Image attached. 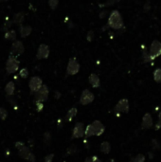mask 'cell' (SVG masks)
Segmentation results:
<instances>
[{"mask_svg": "<svg viewBox=\"0 0 161 162\" xmlns=\"http://www.w3.org/2000/svg\"><path fill=\"white\" fill-rule=\"evenodd\" d=\"M108 27L113 30H121L123 28V20L118 11H113L108 18Z\"/></svg>", "mask_w": 161, "mask_h": 162, "instance_id": "cell-1", "label": "cell"}, {"mask_svg": "<svg viewBox=\"0 0 161 162\" xmlns=\"http://www.w3.org/2000/svg\"><path fill=\"white\" fill-rule=\"evenodd\" d=\"M19 65H20V62L17 60V57L10 54V56H9V58H8L7 63H6L7 72L9 74L15 73L19 68Z\"/></svg>", "mask_w": 161, "mask_h": 162, "instance_id": "cell-2", "label": "cell"}, {"mask_svg": "<svg viewBox=\"0 0 161 162\" xmlns=\"http://www.w3.org/2000/svg\"><path fill=\"white\" fill-rule=\"evenodd\" d=\"M80 71V64L76 58H70L67 68V75H76Z\"/></svg>", "mask_w": 161, "mask_h": 162, "instance_id": "cell-3", "label": "cell"}, {"mask_svg": "<svg viewBox=\"0 0 161 162\" xmlns=\"http://www.w3.org/2000/svg\"><path fill=\"white\" fill-rule=\"evenodd\" d=\"M161 55V43L157 40H155L154 42L151 45V48H150V59L152 61L155 58H157Z\"/></svg>", "mask_w": 161, "mask_h": 162, "instance_id": "cell-4", "label": "cell"}, {"mask_svg": "<svg viewBox=\"0 0 161 162\" xmlns=\"http://www.w3.org/2000/svg\"><path fill=\"white\" fill-rule=\"evenodd\" d=\"M35 94V101L36 102H46L48 98V94H49V90L48 87L47 85H42L40 87V89L38 91H36L34 93Z\"/></svg>", "mask_w": 161, "mask_h": 162, "instance_id": "cell-5", "label": "cell"}, {"mask_svg": "<svg viewBox=\"0 0 161 162\" xmlns=\"http://www.w3.org/2000/svg\"><path fill=\"white\" fill-rule=\"evenodd\" d=\"M94 99H95L94 94L91 92V91H89L88 89H84L81 95L80 103L82 105H87L94 101Z\"/></svg>", "mask_w": 161, "mask_h": 162, "instance_id": "cell-6", "label": "cell"}, {"mask_svg": "<svg viewBox=\"0 0 161 162\" xmlns=\"http://www.w3.org/2000/svg\"><path fill=\"white\" fill-rule=\"evenodd\" d=\"M42 85H43V81L38 76L32 77L30 80V82H28V87H30V90L32 93H35L36 91H38Z\"/></svg>", "mask_w": 161, "mask_h": 162, "instance_id": "cell-7", "label": "cell"}, {"mask_svg": "<svg viewBox=\"0 0 161 162\" xmlns=\"http://www.w3.org/2000/svg\"><path fill=\"white\" fill-rule=\"evenodd\" d=\"M25 51V47L21 41H17L15 40L11 45V55L17 56V55H21L22 53Z\"/></svg>", "mask_w": 161, "mask_h": 162, "instance_id": "cell-8", "label": "cell"}, {"mask_svg": "<svg viewBox=\"0 0 161 162\" xmlns=\"http://www.w3.org/2000/svg\"><path fill=\"white\" fill-rule=\"evenodd\" d=\"M49 53H50V50H49L48 45L46 44H41L38 48V50H37L36 58L39 60L47 59V58L49 56Z\"/></svg>", "mask_w": 161, "mask_h": 162, "instance_id": "cell-9", "label": "cell"}, {"mask_svg": "<svg viewBox=\"0 0 161 162\" xmlns=\"http://www.w3.org/2000/svg\"><path fill=\"white\" fill-rule=\"evenodd\" d=\"M84 136V125L82 122H77L72 131V139H80Z\"/></svg>", "mask_w": 161, "mask_h": 162, "instance_id": "cell-10", "label": "cell"}, {"mask_svg": "<svg viewBox=\"0 0 161 162\" xmlns=\"http://www.w3.org/2000/svg\"><path fill=\"white\" fill-rule=\"evenodd\" d=\"M115 111L121 112V113H128L129 112V102L127 99H121L115 107Z\"/></svg>", "mask_w": 161, "mask_h": 162, "instance_id": "cell-11", "label": "cell"}, {"mask_svg": "<svg viewBox=\"0 0 161 162\" xmlns=\"http://www.w3.org/2000/svg\"><path fill=\"white\" fill-rule=\"evenodd\" d=\"M92 127L94 130V136H101L104 133L105 127L100 120H94L92 123Z\"/></svg>", "mask_w": 161, "mask_h": 162, "instance_id": "cell-12", "label": "cell"}, {"mask_svg": "<svg viewBox=\"0 0 161 162\" xmlns=\"http://www.w3.org/2000/svg\"><path fill=\"white\" fill-rule=\"evenodd\" d=\"M152 124H154V122H152V116L149 113L144 115L142 119V124H141V127L143 129H149V128L152 126Z\"/></svg>", "mask_w": 161, "mask_h": 162, "instance_id": "cell-13", "label": "cell"}, {"mask_svg": "<svg viewBox=\"0 0 161 162\" xmlns=\"http://www.w3.org/2000/svg\"><path fill=\"white\" fill-rule=\"evenodd\" d=\"M88 82L94 88H98V87H100V85H101L100 78H99V76L95 73L90 74V76L88 78Z\"/></svg>", "mask_w": 161, "mask_h": 162, "instance_id": "cell-14", "label": "cell"}, {"mask_svg": "<svg viewBox=\"0 0 161 162\" xmlns=\"http://www.w3.org/2000/svg\"><path fill=\"white\" fill-rule=\"evenodd\" d=\"M31 31H32V28L30 26H21L19 28V32L22 38L28 37L31 33Z\"/></svg>", "mask_w": 161, "mask_h": 162, "instance_id": "cell-15", "label": "cell"}, {"mask_svg": "<svg viewBox=\"0 0 161 162\" xmlns=\"http://www.w3.org/2000/svg\"><path fill=\"white\" fill-rule=\"evenodd\" d=\"M24 20H25V14L20 11L14 14L13 19H12V23H14L16 25H21L24 22Z\"/></svg>", "mask_w": 161, "mask_h": 162, "instance_id": "cell-16", "label": "cell"}, {"mask_svg": "<svg viewBox=\"0 0 161 162\" xmlns=\"http://www.w3.org/2000/svg\"><path fill=\"white\" fill-rule=\"evenodd\" d=\"M15 90V85L13 82H9L5 86V91L8 96H12Z\"/></svg>", "mask_w": 161, "mask_h": 162, "instance_id": "cell-17", "label": "cell"}, {"mask_svg": "<svg viewBox=\"0 0 161 162\" xmlns=\"http://www.w3.org/2000/svg\"><path fill=\"white\" fill-rule=\"evenodd\" d=\"M30 149H28V147H25V146H24L23 148H21V149L19 150L18 155H19L20 157H21V158L28 160V156H30Z\"/></svg>", "mask_w": 161, "mask_h": 162, "instance_id": "cell-18", "label": "cell"}, {"mask_svg": "<svg viewBox=\"0 0 161 162\" xmlns=\"http://www.w3.org/2000/svg\"><path fill=\"white\" fill-rule=\"evenodd\" d=\"M77 113H78L77 108L72 107L71 109H69L67 111V116H65V120H67V122H71L73 118L77 115Z\"/></svg>", "mask_w": 161, "mask_h": 162, "instance_id": "cell-19", "label": "cell"}, {"mask_svg": "<svg viewBox=\"0 0 161 162\" xmlns=\"http://www.w3.org/2000/svg\"><path fill=\"white\" fill-rule=\"evenodd\" d=\"M5 39L9 41H15L16 40V31L14 30L7 31L5 33Z\"/></svg>", "mask_w": 161, "mask_h": 162, "instance_id": "cell-20", "label": "cell"}, {"mask_svg": "<svg viewBox=\"0 0 161 162\" xmlns=\"http://www.w3.org/2000/svg\"><path fill=\"white\" fill-rule=\"evenodd\" d=\"M101 151L107 155V153H109L110 151H111V145L108 141H104L101 144Z\"/></svg>", "mask_w": 161, "mask_h": 162, "instance_id": "cell-21", "label": "cell"}, {"mask_svg": "<svg viewBox=\"0 0 161 162\" xmlns=\"http://www.w3.org/2000/svg\"><path fill=\"white\" fill-rule=\"evenodd\" d=\"M84 136L86 138H90V136H94V130L92 127V124H88L84 129Z\"/></svg>", "mask_w": 161, "mask_h": 162, "instance_id": "cell-22", "label": "cell"}, {"mask_svg": "<svg viewBox=\"0 0 161 162\" xmlns=\"http://www.w3.org/2000/svg\"><path fill=\"white\" fill-rule=\"evenodd\" d=\"M154 79L156 82H161V68H157L155 70Z\"/></svg>", "mask_w": 161, "mask_h": 162, "instance_id": "cell-23", "label": "cell"}, {"mask_svg": "<svg viewBox=\"0 0 161 162\" xmlns=\"http://www.w3.org/2000/svg\"><path fill=\"white\" fill-rule=\"evenodd\" d=\"M8 117V111L3 107H0V120H5Z\"/></svg>", "mask_w": 161, "mask_h": 162, "instance_id": "cell-24", "label": "cell"}, {"mask_svg": "<svg viewBox=\"0 0 161 162\" xmlns=\"http://www.w3.org/2000/svg\"><path fill=\"white\" fill-rule=\"evenodd\" d=\"M58 4H59V0H48V5L51 10H55Z\"/></svg>", "mask_w": 161, "mask_h": 162, "instance_id": "cell-25", "label": "cell"}, {"mask_svg": "<svg viewBox=\"0 0 161 162\" xmlns=\"http://www.w3.org/2000/svg\"><path fill=\"white\" fill-rule=\"evenodd\" d=\"M19 75H20V77L23 78V79H26V78H28V70L26 68H22L21 70H20Z\"/></svg>", "mask_w": 161, "mask_h": 162, "instance_id": "cell-26", "label": "cell"}, {"mask_svg": "<svg viewBox=\"0 0 161 162\" xmlns=\"http://www.w3.org/2000/svg\"><path fill=\"white\" fill-rule=\"evenodd\" d=\"M86 39H87L88 42H92L93 39H94V31H89L87 32V35H86Z\"/></svg>", "mask_w": 161, "mask_h": 162, "instance_id": "cell-27", "label": "cell"}, {"mask_svg": "<svg viewBox=\"0 0 161 162\" xmlns=\"http://www.w3.org/2000/svg\"><path fill=\"white\" fill-rule=\"evenodd\" d=\"M144 160H145V157L143 155H138L134 159V162H144Z\"/></svg>", "mask_w": 161, "mask_h": 162, "instance_id": "cell-28", "label": "cell"}, {"mask_svg": "<svg viewBox=\"0 0 161 162\" xmlns=\"http://www.w3.org/2000/svg\"><path fill=\"white\" fill-rule=\"evenodd\" d=\"M44 108V104L42 102H36V109L38 112H41Z\"/></svg>", "mask_w": 161, "mask_h": 162, "instance_id": "cell-29", "label": "cell"}, {"mask_svg": "<svg viewBox=\"0 0 161 162\" xmlns=\"http://www.w3.org/2000/svg\"><path fill=\"white\" fill-rule=\"evenodd\" d=\"M53 157H54V155H53V153H50V155L47 156L46 157H45V162H52Z\"/></svg>", "mask_w": 161, "mask_h": 162, "instance_id": "cell-30", "label": "cell"}, {"mask_svg": "<svg viewBox=\"0 0 161 162\" xmlns=\"http://www.w3.org/2000/svg\"><path fill=\"white\" fill-rule=\"evenodd\" d=\"M11 23H12V21L6 22V23H5V25H4V27H3V30L5 31H9V28H11Z\"/></svg>", "mask_w": 161, "mask_h": 162, "instance_id": "cell-31", "label": "cell"}, {"mask_svg": "<svg viewBox=\"0 0 161 162\" xmlns=\"http://www.w3.org/2000/svg\"><path fill=\"white\" fill-rule=\"evenodd\" d=\"M160 128H161V111H160V113L158 115V122L155 125V130H159Z\"/></svg>", "mask_w": 161, "mask_h": 162, "instance_id": "cell-32", "label": "cell"}, {"mask_svg": "<svg viewBox=\"0 0 161 162\" xmlns=\"http://www.w3.org/2000/svg\"><path fill=\"white\" fill-rule=\"evenodd\" d=\"M44 140H45V142H49L50 141V134H49V132H47L46 134H45L44 136Z\"/></svg>", "mask_w": 161, "mask_h": 162, "instance_id": "cell-33", "label": "cell"}, {"mask_svg": "<svg viewBox=\"0 0 161 162\" xmlns=\"http://www.w3.org/2000/svg\"><path fill=\"white\" fill-rule=\"evenodd\" d=\"M25 146L24 145V143L23 142H21V141H17V142L15 143V147L18 149V150H20L21 148H23Z\"/></svg>", "mask_w": 161, "mask_h": 162, "instance_id": "cell-34", "label": "cell"}, {"mask_svg": "<svg viewBox=\"0 0 161 162\" xmlns=\"http://www.w3.org/2000/svg\"><path fill=\"white\" fill-rule=\"evenodd\" d=\"M28 160L30 161V162H35V156L32 153H30V156H28Z\"/></svg>", "mask_w": 161, "mask_h": 162, "instance_id": "cell-35", "label": "cell"}, {"mask_svg": "<svg viewBox=\"0 0 161 162\" xmlns=\"http://www.w3.org/2000/svg\"><path fill=\"white\" fill-rule=\"evenodd\" d=\"M92 159H93V162H101V159H99V157L96 156H92Z\"/></svg>", "mask_w": 161, "mask_h": 162, "instance_id": "cell-36", "label": "cell"}, {"mask_svg": "<svg viewBox=\"0 0 161 162\" xmlns=\"http://www.w3.org/2000/svg\"><path fill=\"white\" fill-rule=\"evenodd\" d=\"M84 162H93V159H92V157H87V158L85 159Z\"/></svg>", "mask_w": 161, "mask_h": 162, "instance_id": "cell-37", "label": "cell"}, {"mask_svg": "<svg viewBox=\"0 0 161 162\" xmlns=\"http://www.w3.org/2000/svg\"><path fill=\"white\" fill-rule=\"evenodd\" d=\"M8 0H0V2H7Z\"/></svg>", "mask_w": 161, "mask_h": 162, "instance_id": "cell-38", "label": "cell"}, {"mask_svg": "<svg viewBox=\"0 0 161 162\" xmlns=\"http://www.w3.org/2000/svg\"><path fill=\"white\" fill-rule=\"evenodd\" d=\"M110 162H114V159H112V160H111Z\"/></svg>", "mask_w": 161, "mask_h": 162, "instance_id": "cell-39", "label": "cell"}]
</instances>
